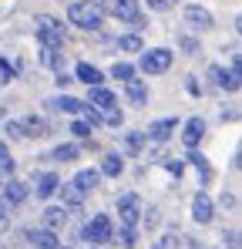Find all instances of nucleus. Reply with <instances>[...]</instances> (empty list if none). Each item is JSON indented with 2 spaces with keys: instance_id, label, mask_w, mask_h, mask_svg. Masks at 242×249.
I'll list each match as a JSON object with an SVG mask.
<instances>
[{
  "instance_id": "39448f33",
  "label": "nucleus",
  "mask_w": 242,
  "mask_h": 249,
  "mask_svg": "<svg viewBox=\"0 0 242 249\" xmlns=\"http://www.w3.org/2000/svg\"><path fill=\"white\" fill-rule=\"evenodd\" d=\"M118 219L124 222V229H135L141 222V199L135 192H124L118 199Z\"/></svg>"
},
{
  "instance_id": "ddd939ff",
  "label": "nucleus",
  "mask_w": 242,
  "mask_h": 249,
  "mask_svg": "<svg viewBox=\"0 0 242 249\" xmlns=\"http://www.w3.org/2000/svg\"><path fill=\"white\" fill-rule=\"evenodd\" d=\"M202 135H205V122H202V118H189V122H185V131H182L185 148H195L202 142Z\"/></svg>"
},
{
  "instance_id": "b1692460",
  "label": "nucleus",
  "mask_w": 242,
  "mask_h": 249,
  "mask_svg": "<svg viewBox=\"0 0 242 249\" xmlns=\"http://www.w3.org/2000/svg\"><path fill=\"white\" fill-rule=\"evenodd\" d=\"M118 51H128V54H138V51H145V41H141L138 34H124V37H118Z\"/></svg>"
},
{
  "instance_id": "393cba45",
  "label": "nucleus",
  "mask_w": 242,
  "mask_h": 249,
  "mask_svg": "<svg viewBox=\"0 0 242 249\" xmlns=\"http://www.w3.org/2000/svg\"><path fill=\"white\" fill-rule=\"evenodd\" d=\"M78 155H81L78 145H57V148L51 152V159H57V162H74Z\"/></svg>"
},
{
  "instance_id": "a211bd4d",
  "label": "nucleus",
  "mask_w": 242,
  "mask_h": 249,
  "mask_svg": "<svg viewBox=\"0 0 242 249\" xmlns=\"http://www.w3.org/2000/svg\"><path fill=\"white\" fill-rule=\"evenodd\" d=\"M74 74H78V81H84L87 88H101V81H104L101 71H98L94 64H87V61H81L78 68H74Z\"/></svg>"
},
{
  "instance_id": "6ab92c4d",
  "label": "nucleus",
  "mask_w": 242,
  "mask_h": 249,
  "mask_svg": "<svg viewBox=\"0 0 242 249\" xmlns=\"http://www.w3.org/2000/svg\"><path fill=\"white\" fill-rule=\"evenodd\" d=\"M20 128H24V138H44V135H51L47 118H37V115H31V118L20 124Z\"/></svg>"
},
{
  "instance_id": "58836bf2",
  "label": "nucleus",
  "mask_w": 242,
  "mask_h": 249,
  "mask_svg": "<svg viewBox=\"0 0 242 249\" xmlns=\"http://www.w3.org/2000/svg\"><path fill=\"white\" fill-rule=\"evenodd\" d=\"M0 159H10V152H7V145L0 142Z\"/></svg>"
},
{
  "instance_id": "4be33fe9",
  "label": "nucleus",
  "mask_w": 242,
  "mask_h": 249,
  "mask_svg": "<svg viewBox=\"0 0 242 249\" xmlns=\"http://www.w3.org/2000/svg\"><path fill=\"white\" fill-rule=\"evenodd\" d=\"M98 172H101V175H111V178H115V175H121V172H124L121 155H104V162H101V168H98Z\"/></svg>"
},
{
  "instance_id": "e433bc0d",
  "label": "nucleus",
  "mask_w": 242,
  "mask_h": 249,
  "mask_svg": "<svg viewBox=\"0 0 242 249\" xmlns=\"http://www.w3.org/2000/svg\"><path fill=\"white\" fill-rule=\"evenodd\" d=\"M182 47H185V51H189V54H195V51H199V44L192 41V37H182Z\"/></svg>"
},
{
  "instance_id": "2eb2a0df",
  "label": "nucleus",
  "mask_w": 242,
  "mask_h": 249,
  "mask_svg": "<svg viewBox=\"0 0 242 249\" xmlns=\"http://www.w3.org/2000/svg\"><path fill=\"white\" fill-rule=\"evenodd\" d=\"M81 105H84V101L71 98V94H57V98H47V108H51V111H68V115H78Z\"/></svg>"
},
{
  "instance_id": "f704fd0d",
  "label": "nucleus",
  "mask_w": 242,
  "mask_h": 249,
  "mask_svg": "<svg viewBox=\"0 0 242 249\" xmlns=\"http://www.w3.org/2000/svg\"><path fill=\"white\" fill-rule=\"evenodd\" d=\"M7 135H10V138H24V128H20V122H7Z\"/></svg>"
},
{
  "instance_id": "6e6552de",
  "label": "nucleus",
  "mask_w": 242,
  "mask_h": 249,
  "mask_svg": "<svg viewBox=\"0 0 242 249\" xmlns=\"http://www.w3.org/2000/svg\"><path fill=\"white\" fill-rule=\"evenodd\" d=\"M175 128H178V118H175V115H172V118H158V122H152V124H148L145 138H152V142H168Z\"/></svg>"
},
{
  "instance_id": "1a4fd4ad",
  "label": "nucleus",
  "mask_w": 242,
  "mask_h": 249,
  "mask_svg": "<svg viewBox=\"0 0 242 249\" xmlns=\"http://www.w3.org/2000/svg\"><path fill=\"white\" fill-rule=\"evenodd\" d=\"M24 239H27L31 249H54L57 246V232H51V229H27Z\"/></svg>"
},
{
  "instance_id": "bb28decb",
  "label": "nucleus",
  "mask_w": 242,
  "mask_h": 249,
  "mask_svg": "<svg viewBox=\"0 0 242 249\" xmlns=\"http://www.w3.org/2000/svg\"><path fill=\"white\" fill-rule=\"evenodd\" d=\"M111 78H118V81H131V78H135V68H131V64H124V61H115Z\"/></svg>"
},
{
  "instance_id": "72a5a7b5",
  "label": "nucleus",
  "mask_w": 242,
  "mask_h": 249,
  "mask_svg": "<svg viewBox=\"0 0 242 249\" xmlns=\"http://www.w3.org/2000/svg\"><path fill=\"white\" fill-rule=\"evenodd\" d=\"M10 78H14V68H10L7 61H0V84H7Z\"/></svg>"
},
{
  "instance_id": "7c9ffc66",
  "label": "nucleus",
  "mask_w": 242,
  "mask_h": 249,
  "mask_svg": "<svg viewBox=\"0 0 242 249\" xmlns=\"http://www.w3.org/2000/svg\"><path fill=\"white\" fill-rule=\"evenodd\" d=\"M108 124H111V128H121V124H124V115H121L118 108H108Z\"/></svg>"
},
{
  "instance_id": "5701e85b",
  "label": "nucleus",
  "mask_w": 242,
  "mask_h": 249,
  "mask_svg": "<svg viewBox=\"0 0 242 249\" xmlns=\"http://www.w3.org/2000/svg\"><path fill=\"white\" fill-rule=\"evenodd\" d=\"M40 64H44V68H64V54H61L57 47H44V51H40Z\"/></svg>"
},
{
  "instance_id": "4c0bfd02",
  "label": "nucleus",
  "mask_w": 242,
  "mask_h": 249,
  "mask_svg": "<svg viewBox=\"0 0 242 249\" xmlns=\"http://www.w3.org/2000/svg\"><path fill=\"white\" fill-rule=\"evenodd\" d=\"M7 209H10V206H7V202L0 199V222H3V215H7Z\"/></svg>"
},
{
  "instance_id": "423d86ee",
  "label": "nucleus",
  "mask_w": 242,
  "mask_h": 249,
  "mask_svg": "<svg viewBox=\"0 0 242 249\" xmlns=\"http://www.w3.org/2000/svg\"><path fill=\"white\" fill-rule=\"evenodd\" d=\"M101 10L111 14V17H118V20H131L138 14V0H104Z\"/></svg>"
},
{
  "instance_id": "a878e982",
  "label": "nucleus",
  "mask_w": 242,
  "mask_h": 249,
  "mask_svg": "<svg viewBox=\"0 0 242 249\" xmlns=\"http://www.w3.org/2000/svg\"><path fill=\"white\" fill-rule=\"evenodd\" d=\"M78 115H81V122H87L91 128H98V124H101V115H98V108H94V105H87V101L81 105Z\"/></svg>"
},
{
  "instance_id": "c85d7f7f",
  "label": "nucleus",
  "mask_w": 242,
  "mask_h": 249,
  "mask_svg": "<svg viewBox=\"0 0 242 249\" xmlns=\"http://www.w3.org/2000/svg\"><path fill=\"white\" fill-rule=\"evenodd\" d=\"M189 162H192V165H195V168H202V175L208 178V165H205V159H202V155H199V152H195V148L189 152Z\"/></svg>"
},
{
  "instance_id": "aec40b11",
  "label": "nucleus",
  "mask_w": 242,
  "mask_h": 249,
  "mask_svg": "<svg viewBox=\"0 0 242 249\" xmlns=\"http://www.w3.org/2000/svg\"><path fill=\"white\" fill-rule=\"evenodd\" d=\"M98 178H101V172H98V168H81L78 175H74V185H78L81 192H91V189L98 185Z\"/></svg>"
},
{
  "instance_id": "dca6fc26",
  "label": "nucleus",
  "mask_w": 242,
  "mask_h": 249,
  "mask_svg": "<svg viewBox=\"0 0 242 249\" xmlns=\"http://www.w3.org/2000/svg\"><path fill=\"white\" fill-rule=\"evenodd\" d=\"M57 192H61V199H64V209H81V206H84V192H81L74 182L57 185Z\"/></svg>"
},
{
  "instance_id": "a19ab883",
  "label": "nucleus",
  "mask_w": 242,
  "mask_h": 249,
  "mask_svg": "<svg viewBox=\"0 0 242 249\" xmlns=\"http://www.w3.org/2000/svg\"><path fill=\"white\" fill-rule=\"evenodd\" d=\"M155 249H161V246H155Z\"/></svg>"
},
{
  "instance_id": "f3484780",
  "label": "nucleus",
  "mask_w": 242,
  "mask_h": 249,
  "mask_svg": "<svg viewBox=\"0 0 242 249\" xmlns=\"http://www.w3.org/2000/svg\"><path fill=\"white\" fill-rule=\"evenodd\" d=\"M64 222H68V209H64V206H51V209H44V229L57 232V229H64Z\"/></svg>"
},
{
  "instance_id": "cd10ccee",
  "label": "nucleus",
  "mask_w": 242,
  "mask_h": 249,
  "mask_svg": "<svg viewBox=\"0 0 242 249\" xmlns=\"http://www.w3.org/2000/svg\"><path fill=\"white\" fill-rule=\"evenodd\" d=\"M115 243H121V249H135V229H121L118 236H111Z\"/></svg>"
},
{
  "instance_id": "f257e3e1",
  "label": "nucleus",
  "mask_w": 242,
  "mask_h": 249,
  "mask_svg": "<svg viewBox=\"0 0 242 249\" xmlns=\"http://www.w3.org/2000/svg\"><path fill=\"white\" fill-rule=\"evenodd\" d=\"M68 20L78 24V27H84V31H98V27L104 24V10H101V3L78 0V3L68 7Z\"/></svg>"
},
{
  "instance_id": "9d476101",
  "label": "nucleus",
  "mask_w": 242,
  "mask_h": 249,
  "mask_svg": "<svg viewBox=\"0 0 242 249\" xmlns=\"http://www.w3.org/2000/svg\"><path fill=\"white\" fill-rule=\"evenodd\" d=\"M124 98H128V105L145 108V105H148V88H145V81H138V78L124 81Z\"/></svg>"
},
{
  "instance_id": "f8f14e48",
  "label": "nucleus",
  "mask_w": 242,
  "mask_h": 249,
  "mask_svg": "<svg viewBox=\"0 0 242 249\" xmlns=\"http://www.w3.org/2000/svg\"><path fill=\"white\" fill-rule=\"evenodd\" d=\"M192 219H195L199 226H208V222H212V199H208L205 192H199V196L192 199Z\"/></svg>"
},
{
  "instance_id": "20e7f679",
  "label": "nucleus",
  "mask_w": 242,
  "mask_h": 249,
  "mask_svg": "<svg viewBox=\"0 0 242 249\" xmlns=\"http://www.w3.org/2000/svg\"><path fill=\"white\" fill-rule=\"evenodd\" d=\"M111 236H115V229H111V219L108 215H94L84 229H81V239H87V243H111Z\"/></svg>"
},
{
  "instance_id": "7ed1b4c3",
  "label": "nucleus",
  "mask_w": 242,
  "mask_h": 249,
  "mask_svg": "<svg viewBox=\"0 0 242 249\" xmlns=\"http://www.w3.org/2000/svg\"><path fill=\"white\" fill-rule=\"evenodd\" d=\"M168 68H172V51H168V47L141 51V71H145V74H165Z\"/></svg>"
},
{
  "instance_id": "0eeeda50",
  "label": "nucleus",
  "mask_w": 242,
  "mask_h": 249,
  "mask_svg": "<svg viewBox=\"0 0 242 249\" xmlns=\"http://www.w3.org/2000/svg\"><path fill=\"white\" fill-rule=\"evenodd\" d=\"M27 196H31L27 182H20V178H7V182H3V202H7V206H20Z\"/></svg>"
},
{
  "instance_id": "2f4dec72",
  "label": "nucleus",
  "mask_w": 242,
  "mask_h": 249,
  "mask_svg": "<svg viewBox=\"0 0 242 249\" xmlns=\"http://www.w3.org/2000/svg\"><path fill=\"white\" fill-rule=\"evenodd\" d=\"M208 78H212V84H219V88H222V81H225V71H222L219 64H212V68H208Z\"/></svg>"
},
{
  "instance_id": "473e14b6",
  "label": "nucleus",
  "mask_w": 242,
  "mask_h": 249,
  "mask_svg": "<svg viewBox=\"0 0 242 249\" xmlns=\"http://www.w3.org/2000/svg\"><path fill=\"white\" fill-rule=\"evenodd\" d=\"M145 3H148L152 10H158V14H165V10H172V3H175V0H145Z\"/></svg>"
},
{
  "instance_id": "4468645a",
  "label": "nucleus",
  "mask_w": 242,
  "mask_h": 249,
  "mask_svg": "<svg viewBox=\"0 0 242 249\" xmlns=\"http://www.w3.org/2000/svg\"><path fill=\"white\" fill-rule=\"evenodd\" d=\"M57 185H61V178H57L54 172H40V175H37V185H34V192H37V199H51V196L57 192Z\"/></svg>"
},
{
  "instance_id": "f03ea898",
  "label": "nucleus",
  "mask_w": 242,
  "mask_h": 249,
  "mask_svg": "<svg viewBox=\"0 0 242 249\" xmlns=\"http://www.w3.org/2000/svg\"><path fill=\"white\" fill-rule=\"evenodd\" d=\"M37 37L44 47H64L68 41V31H64V24L57 20V17H51V14H37Z\"/></svg>"
},
{
  "instance_id": "c756f323",
  "label": "nucleus",
  "mask_w": 242,
  "mask_h": 249,
  "mask_svg": "<svg viewBox=\"0 0 242 249\" xmlns=\"http://www.w3.org/2000/svg\"><path fill=\"white\" fill-rule=\"evenodd\" d=\"M71 131H74L78 138H91V124H87V122H74V124H71Z\"/></svg>"
},
{
  "instance_id": "ea45409f",
  "label": "nucleus",
  "mask_w": 242,
  "mask_h": 249,
  "mask_svg": "<svg viewBox=\"0 0 242 249\" xmlns=\"http://www.w3.org/2000/svg\"><path fill=\"white\" fill-rule=\"evenodd\" d=\"M54 249H74V246H61V243H57V246H54Z\"/></svg>"
},
{
  "instance_id": "412c9836",
  "label": "nucleus",
  "mask_w": 242,
  "mask_h": 249,
  "mask_svg": "<svg viewBox=\"0 0 242 249\" xmlns=\"http://www.w3.org/2000/svg\"><path fill=\"white\" fill-rule=\"evenodd\" d=\"M87 105H98V108H115L118 101H115V94L108 91V88H91V101Z\"/></svg>"
},
{
  "instance_id": "79ce46f5",
  "label": "nucleus",
  "mask_w": 242,
  "mask_h": 249,
  "mask_svg": "<svg viewBox=\"0 0 242 249\" xmlns=\"http://www.w3.org/2000/svg\"><path fill=\"white\" fill-rule=\"evenodd\" d=\"M0 185H3V182H0Z\"/></svg>"
},
{
  "instance_id": "9b49d317",
  "label": "nucleus",
  "mask_w": 242,
  "mask_h": 249,
  "mask_svg": "<svg viewBox=\"0 0 242 249\" xmlns=\"http://www.w3.org/2000/svg\"><path fill=\"white\" fill-rule=\"evenodd\" d=\"M185 24H192V27H199V31H208L212 27V14L199 7V3H189L185 7Z\"/></svg>"
},
{
  "instance_id": "c9c22d12",
  "label": "nucleus",
  "mask_w": 242,
  "mask_h": 249,
  "mask_svg": "<svg viewBox=\"0 0 242 249\" xmlns=\"http://www.w3.org/2000/svg\"><path fill=\"white\" fill-rule=\"evenodd\" d=\"M222 239H225V243H229L232 249H239V232H236V229H229V232H225Z\"/></svg>"
}]
</instances>
